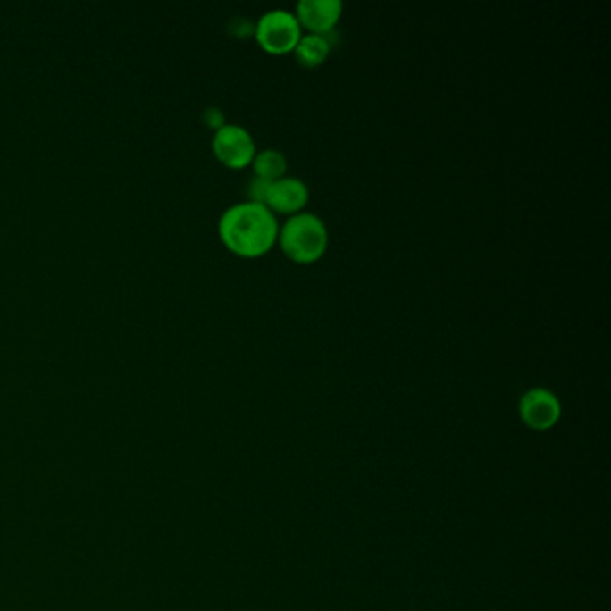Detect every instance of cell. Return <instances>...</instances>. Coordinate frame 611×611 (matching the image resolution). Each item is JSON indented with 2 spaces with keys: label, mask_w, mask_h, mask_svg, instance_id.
Returning a JSON list of instances; mask_svg holds the SVG:
<instances>
[{
  "label": "cell",
  "mask_w": 611,
  "mask_h": 611,
  "mask_svg": "<svg viewBox=\"0 0 611 611\" xmlns=\"http://www.w3.org/2000/svg\"><path fill=\"white\" fill-rule=\"evenodd\" d=\"M217 230L230 251L244 258H256L276 244L280 226L267 206L242 201L222 212Z\"/></svg>",
  "instance_id": "6da1fadb"
},
{
  "label": "cell",
  "mask_w": 611,
  "mask_h": 611,
  "mask_svg": "<svg viewBox=\"0 0 611 611\" xmlns=\"http://www.w3.org/2000/svg\"><path fill=\"white\" fill-rule=\"evenodd\" d=\"M278 242L287 258L296 264L318 262L329 247L327 224L311 212L290 215L278 231Z\"/></svg>",
  "instance_id": "7a4b0ae2"
},
{
  "label": "cell",
  "mask_w": 611,
  "mask_h": 611,
  "mask_svg": "<svg viewBox=\"0 0 611 611\" xmlns=\"http://www.w3.org/2000/svg\"><path fill=\"white\" fill-rule=\"evenodd\" d=\"M255 38L269 54H287L296 49L301 38V26L294 13L271 10L255 24Z\"/></svg>",
  "instance_id": "3957f363"
},
{
  "label": "cell",
  "mask_w": 611,
  "mask_h": 611,
  "mask_svg": "<svg viewBox=\"0 0 611 611\" xmlns=\"http://www.w3.org/2000/svg\"><path fill=\"white\" fill-rule=\"evenodd\" d=\"M212 149L215 158L230 169L247 167L256 155L251 133L239 124H224L213 131Z\"/></svg>",
  "instance_id": "277c9868"
},
{
  "label": "cell",
  "mask_w": 611,
  "mask_h": 611,
  "mask_svg": "<svg viewBox=\"0 0 611 611\" xmlns=\"http://www.w3.org/2000/svg\"><path fill=\"white\" fill-rule=\"evenodd\" d=\"M309 201V187L299 178L283 176L276 181H269L265 190L264 206H267L272 213H287L294 215L303 210Z\"/></svg>",
  "instance_id": "5b68a950"
},
{
  "label": "cell",
  "mask_w": 611,
  "mask_h": 611,
  "mask_svg": "<svg viewBox=\"0 0 611 611\" xmlns=\"http://www.w3.org/2000/svg\"><path fill=\"white\" fill-rule=\"evenodd\" d=\"M296 19L301 29L313 35H329L343 15L341 0H299Z\"/></svg>",
  "instance_id": "8992f818"
},
{
  "label": "cell",
  "mask_w": 611,
  "mask_h": 611,
  "mask_svg": "<svg viewBox=\"0 0 611 611\" xmlns=\"http://www.w3.org/2000/svg\"><path fill=\"white\" fill-rule=\"evenodd\" d=\"M561 414L559 400L554 393L543 388L529 389L520 400V416L531 429H550Z\"/></svg>",
  "instance_id": "52a82bcc"
},
{
  "label": "cell",
  "mask_w": 611,
  "mask_h": 611,
  "mask_svg": "<svg viewBox=\"0 0 611 611\" xmlns=\"http://www.w3.org/2000/svg\"><path fill=\"white\" fill-rule=\"evenodd\" d=\"M331 49H332V44L331 40L327 38V35H301L296 49H294V54H296V60L303 65V67H318L322 65L329 54H331Z\"/></svg>",
  "instance_id": "ba28073f"
},
{
  "label": "cell",
  "mask_w": 611,
  "mask_h": 611,
  "mask_svg": "<svg viewBox=\"0 0 611 611\" xmlns=\"http://www.w3.org/2000/svg\"><path fill=\"white\" fill-rule=\"evenodd\" d=\"M251 163H253L255 176L265 181H276L283 178L289 167L285 155L278 149H264L256 153Z\"/></svg>",
  "instance_id": "9c48e42d"
},
{
  "label": "cell",
  "mask_w": 611,
  "mask_h": 611,
  "mask_svg": "<svg viewBox=\"0 0 611 611\" xmlns=\"http://www.w3.org/2000/svg\"><path fill=\"white\" fill-rule=\"evenodd\" d=\"M203 121H205V124H206L208 128H212L213 131H217L221 126L226 124V122H224L222 112H221L219 108H215V106H210V108H206V110L203 112Z\"/></svg>",
  "instance_id": "30bf717a"
}]
</instances>
